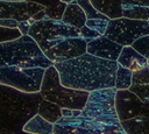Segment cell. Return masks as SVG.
<instances>
[{"instance_id":"obj_28","label":"cell","mask_w":149,"mask_h":134,"mask_svg":"<svg viewBox=\"0 0 149 134\" xmlns=\"http://www.w3.org/2000/svg\"><path fill=\"white\" fill-rule=\"evenodd\" d=\"M31 24H33V23L30 22V20H26V21H21V22H19L17 28L20 29V31L22 33V35H28Z\"/></svg>"},{"instance_id":"obj_22","label":"cell","mask_w":149,"mask_h":134,"mask_svg":"<svg viewBox=\"0 0 149 134\" xmlns=\"http://www.w3.org/2000/svg\"><path fill=\"white\" fill-rule=\"evenodd\" d=\"M22 36V33L19 28H8V27H1L0 26V43L9 42L17 40Z\"/></svg>"},{"instance_id":"obj_33","label":"cell","mask_w":149,"mask_h":134,"mask_svg":"<svg viewBox=\"0 0 149 134\" xmlns=\"http://www.w3.org/2000/svg\"><path fill=\"white\" fill-rule=\"evenodd\" d=\"M62 115L63 117H72V108L63 107L62 108Z\"/></svg>"},{"instance_id":"obj_25","label":"cell","mask_w":149,"mask_h":134,"mask_svg":"<svg viewBox=\"0 0 149 134\" xmlns=\"http://www.w3.org/2000/svg\"><path fill=\"white\" fill-rule=\"evenodd\" d=\"M109 20H104V19H87L86 21V26L97 30L98 33H100L101 35H105L107 26H108Z\"/></svg>"},{"instance_id":"obj_5","label":"cell","mask_w":149,"mask_h":134,"mask_svg":"<svg viewBox=\"0 0 149 134\" xmlns=\"http://www.w3.org/2000/svg\"><path fill=\"white\" fill-rule=\"evenodd\" d=\"M28 35L37 42L45 55L50 49L58 45L66 38L80 36V30L79 28L65 23L63 20L43 19L31 24Z\"/></svg>"},{"instance_id":"obj_23","label":"cell","mask_w":149,"mask_h":134,"mask_svg":"<svg viewBox=\"0 0 149 134\" xmlns=\"http://www.w3.org/2000/svg\"><path fill=\"white\" fill-rule=\"evenodd\" d=\"M132 47L137 50L141 55H143L146 58L149 59V34L148 35H144V36H141L140 38H137L133 44Z\"/></svg>"},{"instance_id":"obj_34","label":"cell","mask_w":149,"mask_h":134,"mask_svg":"<svg viewBox=\"0 0 149 134\" xmlns=\"http://www.w3.org/2000/svg\"><path fill=\"white\" fill-rule=\"evenodd\" d=\"M0 134H14V132L8 129V128H6V127H1L0 126Z\"/></svg>"},{"instance_id":"obj_36","label":"cell","mask_w":149,"mask_h":134,"mask_svg":"<svg viewBox=\"0 0 149 134\" xmlns=\"http://www.w3.org/2000/svg\"><path fill=\"white\" fill-rule=\"evenodd\" d=\"M14 134H34V133H29V132H26V131H17V132H14Z\"/></svg>"},{"instance_id":"obj_14","label":"cell","mask_w":149,"mask_h":134,"mask_svg":"<svg viewBox=\"0 0 149 134\" xmlns=\"http://www.w3.org/2000/svg\"><path fill=\"white\" fill-rule=\"evenodd\" d=\"M62 20L70 24V26H73L76 28H81L86 24V21H87V17H86V14L85 12L83 10V8L76 2H72V3H69L65 8V12H64V15L62 17Z\"/></svg>"},{"instance_id":"obj_4","label":"cell","mask_w":149,"mask_h":134,"mask_svg":"<svg viewBox=\"0 0 149 134\" xmlns=\"http://www.w3.org/2000/svg\"><path fill=\"white\" fill-rule=\"evenodd\" d=\"M40 93L47 100L58 104L62 108L83 110L88 99L90 92L64 86L61 83L59 72L55 65L45 69Z\"/></svg>"},{"instance_id":"obj_16","label":"cell","mask_w":149,"mask_h":134,"mask_svg":"<svg viewBox=\"0 0 149 134\" xmlns=\"http://www.w3.org/2000/svg\"><path fill=\"white\" fill-rule=\"evenodd\" d=\"M23 131L34 134H51L54 131V124L49 122L38 113H36L24 124Z\"/></svg>"},{"instance_id":"obj_37","label":"cell","mask_w":149,"mask_h":134,"mask_svg":"<svg viewBox=\"0 0 149 134\" xmlns=\"http://www.w3.org/2000/svg\"><path fill=\"white\" fill-rule=\"evenodd\" d=\"M61 1H63V2H65V3H72V2H76L77 0H61Z\"/></svg>"},{"instance_id":"obj_19","label":"cell","mask_w":149,"mask_h":134,"mask_svg":"<svg viewBox=\"0 0 149 134\" xmlns=\"http://www.w3.org/2000/svg\"><path fill=\"white\" fill-rule=\"evenodd\" d=\"M133 71L120 65L118 66L115 75V87L118 90H127L133 84Z\"/></svg>"},{"instance_id":"obj_38","label":"cell","mask_w":149,"mask_h":134,"mask_svg":"<svg viewBox=\"0 0 149 134\" xmlns=\"http://www.w3.org/2000/svg\"><path fill=\"white\" fill-rule=\"evenodd\" d=\"M3 1H23V0H3Z\"/></svg>"},{"instance_id":"obj_8","label":"cell","mask_w":149,"mask_h":134,"mask_svg":"<svg viewBox=\"0 0 149 134\" xmlns=\"http://www.w3.org/2000/svg\"><path fill=\"white\" fill-rule=\"evenodd\" d=\"M148 34H149L148 21L121 16L118 19L109 20L105 36L126 47V45H132L137 38Z\"/></svg>"},{"instance_id":"obj_7","label":"cell","mask_w":149,"mask_h":134,"mask_svg":"<svg viewBox=\"0 0 149 134\" xmlns=\"http://www.w3.org/2000/svg\"><path fill=\"white\" fill-rule=\"evenodd\" d=\"M44 68H26L19 65L0 68V84L12 86L27 93L40 92L44 77Z\"/></svg>"},{"instance_id":"obj_30","label":"cell","mask_w":149,"mask_h":134,"mask_svg":"<svg viewBox=\"0 0 149 134\" xmlns=\"http://www.w3.org/2000/svg\"><path fill=\"white\" fill-rule=\"evenodd\" d=\"M26 1H29V2H36V3H40L44 7H49V6H52L57 2H59L61 0H26Z\"/></svg>"},{"instance_id":"obj_6","label":"cell","mask_w":149,"mask_h":134,"mask_svg":"<svg viewBox=\"0 0 149 134\" xmlns=\"http://www.w3.org/2000/svg\"><path fill=\"white\" fill-rule=\"evenodd\" d=\"M118 89L107 87L99 89L90 92L88 99L85 107L83 108L81 115L93 118L99 121L108 124H119L121 122L115 107V96Z\"/></svg>"},{"instance_id":"obj_24","label":"cell","mask_w":149,"mask_h":134,"mask_svg":"<svg viewBox=\"0 0 149 134\" xmlns=\"http://www.w3.org/2000/svg\"><path fill=\"white\" fill-rule=\"evenodd\" d=\"M132 85H146L149 84V68L144 66L139 71L133 72Z\"/></svg>"},{"instance_id":"obj_21","label":"cell","mask_w":149,"mask_h":134,"mask_svg":"<svg viewBox=\"0 0 149 134\" xmlns=\"http://www.w3.org/2000/svg\"><path fill=\"white\" fill-rule=\"evenodd\" d=\"M66 6H68V3L63 2V1H59V2H57V3H55V5H52V6L45 7V8H44V12H45V19L62 20Z\"/></svg>"},{"instance_id":"obj_20","label":"cell","mask_w":149,"mask_h":134,"mask_svg":"<svg viewBox=\"0 0 149 134\" xmlns=\"http://www.w3.org/2000/svg\"><path fill=\"white\" fill-rule=\"evenodd\" d=\"M77 3L83 8V10L86 14L87 19H104V20H111L102 13H100L91 2V0H77Z\"/></svg>"},{"instance_id":"obj_35","label":"cell","mask_w":149,"mask_h":134,"mask_svg":"<svg viewBox=\"0 0 149 134\" xmlns=\"http://www.w3.org/2000/svg\"><path fill=\"white\" fill-rule=\"evenodd\" d=\"M81 112H83V110H72V117L81 115Z\"/></svg>"},{"instance_id":"obj_12","label":"cell","mask_w":149,"mask_h":134,"mask_svg":"<svg viewBox=\"0 0 149 134\" xmlns=\"http://www.w3.org/2000/svg\"><path fill=\"white\" fill-rule=\"evenodd\" d=\"M118 63L133 72L141 70L142 68L147 66L148 58H146L143 55H141L137 50H135L132 45H126L122 48L121 54L118 58Z\"/></svg>"},{"instance_id":"obj_11","label":"cell","mask_w":149,"mask_h":134,"mask_svg":"<svg viewBox=\"0 0 149 134\" xmlns=\"http://www.w3.org/2000/svg\"><path fill=\"white\" fill-rule=\"evenodd\" d=\"M123 45L112 41L105 35L87 42V52L100 58L118 61Z\"/></svg>"},{"instance_id":"obj_9","label":"cell","mask_w":149,"mask_h":134,"mask_svg":"<svg viewBox=\"0 0 149 134\" xmlns=\"http://www.w3.org/2000/svg\"><path fill=\"white\" fill-rule=\"evenodd\" d=\"M45 7L29 1H3L0 0V19H14L19 22L29 20L35 13Z\"/></svg>"},{"instance_id":"obj_2","label":"cell","mask_w":149,"mask_h":134,"mask_svg":"<svg viewBox=\"0 0 149 134\" xmlns=\"http://www.w3.org/2000/svg\"><path fill=\"white\" fill-rule=\"evenodd\" d=\"M42 99L40 92L27 93L0 84V126L13 132L22 131L24 124L37 113Z\"/></svg>"},{"instance_id":"obj_13","label":"cell","mask_w":149,"mask_h":134,"mask_svg":"<svg viewBox=\"0 0 149 134\" xmlns=\"http://www.w3.org/2000/svg\"><path fill=\"white\" fill-rule=\"evenodd\" d=\"M122 13L125 17L149 20V0H122Z\"/></svg>"},{"instance_id":"obj_10","label":"cell","mask_w":149,"mask_h":134,"mask_svg":"<svg viewBox=\"0 0 149 134\" xmlns=\"http://www.w3.org/2000/svg\"><path fill=\"white\" fill-rule=\"evenodd\" d=\"M143 101L129 89L118 90L115 96V107L120 121H125L141 115Z\"/></svg>"},{"instance_id":"obj_29","label":"cell","mask_w":149,"mask_h":134,"mask_svg":"<svg viewBox=\"0 0 149 134\" xmlns=\"http://www.w3.org/2000/svg\"><path fill=\"white\" fill-rule=\"evenodd\" d=\"M0 26L8 27V28H17L19 21H16L14 19H0Z\"/></svg>"},{"instance_id":"obj_27","label":"cell","mask_w":149,"mask_h":134,"mask_svg":"<svg viewBox=\"0 0 149 134\" xmlns=\"http://www.w3.org/2000/svg\"><path fill=\"white\" fill-rule=\"evenodd\" d=\"M79 30H80V36H81L86 42H90V41H92V40L98 38L99 36H101L100 33H98L97 30H94V29L87 27L86 24H85L84 27H81Z\"/></svg>"},{"instance_id":"obj_40","label":"cell","mask_w":149,"mask_h":134,"mask_svg":"<svg viewBox=\"0 0 149 134\" xmlns=\"http://www.w3.org/2000/svg\"><path fill=\"white\" fill-rule=\"evenodd\" d=\"M51 134H54V133H51Z\"/></svg>"},{"instance_id":"obj_15","label":"cell","mask_w":149,"mask_h":134,"mask_svg":"<svg viewBox=\"0 0 149 134\" xmlns=\"http://www.w3.org/2000/svg\"><path fill=\"white\" fill-rule=\"evenodd\" d=\"M91 2L100 13L111 20L123 16L122 0H91Z\"/></svg>"},{"instance_id":"obj_18","label":"cell","mask_w":149,"mask_h":134,"mask_svg":"<svg viewBox=\"0 0 149 134\" xmlns=\"http://www.w3.org/2000/svg\"><path fill=\"white\" fill-rule=\"evenodd\" d=\"M122 127L127 134H149V118L148 117H135L125 121H121Z\"/></svg>"},{"instance_id":"obj_32","label":"cell","mask_w":149,"mask_h":134,"mask_svg":"<svg viewBox=\"0 0 149 134\" xmlns=\"http://www.w3.org/2000/svg\"><path fill=\"white\" fill-rule=\"evenodd\" d=\"M31 19H33L35 22H36V21H40V20L45 19V12H44V9H42V10H40V12L35 13V14L31 16Z\"/></svg>"},{"instance_id":"obj_39","label":"cell","mask_w":149,"mask_h":134,"mask_svg":"<svg viewBox=\"0 0 149 134\" xmlns=\"http://www.w3.org/2000/svg\"><path fill=\"white\" fill-rule=\"evenodd\" d=\"M148 23H149V20H148Z\"/></svg>"},{"instance_id":"obj_26","label":"cell","mask_w":149,"mask_h":134,"mask_svg":"<svg viewBox=\"0 0 149 134\" xmlns=\"http://www.w3.org/2000/svg\"><path fill=\"white\" fill-rule=\"evenodd\" d=\"M132 92H134L142 101L149 99V84L146 85H132L129 87Z\"/></svg>"},{"instance_id":"obj_1","label":"cell","mask_w":149,"mask_h":134,"mask_svg":"<svg viewBox=\"0 0 149 134\" xmlns=\"http://www.w3.org/2000/svg\"><path fill=\"white\" fill-rule=\"evenodd\" d=\"M54 65L58 70L61 83L64 86L92 92L115 86L119 63L85 52L74 58L57 62Z\"/></svg>"},{"instance_id":"obj_17","label":"cell","mask_w":149,"mask_h":134,"mask_svg":"<svg viewBox=\"0 0 149 134\" xmlns=\"http://www.w3.org/2000/svg\"><path fill=\"white\" fill-rule=\"evenodd\" d=\"M37 113L51 124H56L63 117L62 115V107L58 104L52 103L50 100H47L44 98L41 100V103L38 105Z\"/></svg>"},{"instance_id":"obj_3","label":"cell","mask_w":149,"mask_h":134,"mask_svg":"<svg viewBox=\"0 0 149 134\" xmlns=\"http://www.w3.org/2000/svg\"><path fill=\"white\" fill-rule=\"evenodd\" d=\"M12 65L47 69L54 65V62L43 54L30 35H22L17 40L0 43V68Z\"/></svg>"},{"instance_id":"obj_31","label":"cell","mask_w":149,"mask_h":134,"mask_svg":"<svg viewBox=\"0 0 149 134\" xmlns=\"http://www.w3.org/2000/svg\"><path fill=\"white\" fill-rule=\"evenodd\" d=\"M141 115L149 118V99L143 101V104H142V110H141Z\"/></svg>"}]
</instances>
